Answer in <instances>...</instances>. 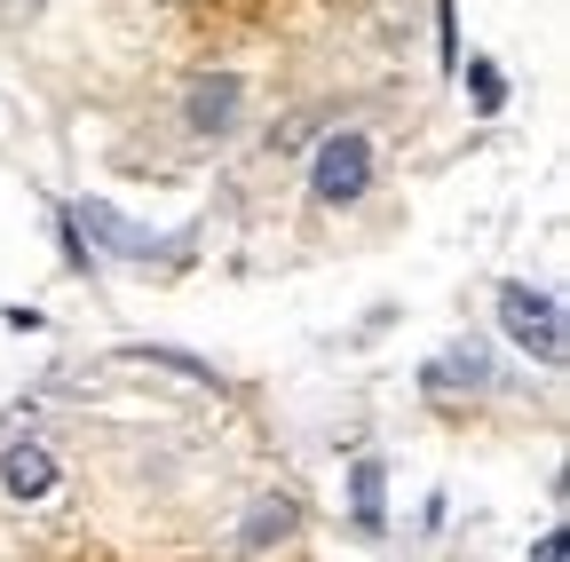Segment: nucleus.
<instances>
[{"label": "nucleus", "instance_id": "5", "mask_svg": "<svg viewBox=\"0 0 570 562\" xmlns=\"http://www.w3.org/2000/svg\"><path fill=\"white\" fill-rule=\"evenodd\" d=\"M0 483H9L17 500H40V491L56 483V460L40 444H9V452H0Z\"/></svg>", "mask_w": 570, "mask_h": 562}, {"label": "nucleus", "instance_id": "8", "mask_svg": "<svg viewBox=\"0 0 570 562\" xmlns=\"http://www.w3.org/2000/svg\"><path fill=\"white\" fill-rule=\"evenodd\" d=\"M294 531V500H262L254 515H246V546H269V539H285Z\"/></svg>", "mask_w": 570, "mask_h": 562}, {"label": "nucleus", "instance_id": "9", "mask_svg": "<svg viewBox=\"0 0 570 562\" xmlns=\"http://www.w3.org/2000/svg\"><path fill=\"white\" fill-rule=\"evenodd\" d=\"M468 88H475V111H499V103H508V80H499V63H468Z\"/></svg>", "mask_w": 570, "mask_h": 562}, {"label": "nucleus", "instance_id": "6", "mask_svg": "<svg viewBox=\"0 0 570 562\" xmlns=\"http://www.w3.org/2000/svg\"><path fill=\"white\" fill-rule=\"evenodd\" d=\"M381 491H389L381 460H356V475H348V515H356V531H381V523H389V515H381Z\"/></svg>", "mask_w": 570, "mask_h": 562}, {"label": "nucleus", "instance_id": "1", "mask_svg": "<svg viewBox=\"0 0 570 562\" xmlns=\"http://www.w3.org/2000/svg\"><path fill=\"white\" fill-rule=\"evenodd\" d=\"M365 190H373V144H365V135H325L317 167H309V198L317 206H348Z\"/></svg>", "mask_w": 570, "mask_h": 562}, {"label": "nucleus", "instance_id": "4", "mask_svg": "<svg viewBox=\"0 0 570 562\" xmlns=\"http://www.w3.org/2000/svg\"><path fill=\"white\" fill-rule=\"evenodd\" d=\"M71 223H80V230H88L96 246H111V254H167V246H159L151 230H135V223H119V215H111L104 198H88V206H80V215H71Z\"/></svg>", "mask_w": 570, "mask_h": 562}, {"label": "nucleus", "instance_id": "3", "mask_svg": "<svg viewBox=\"0 0 570 562\" xmlns=\"http://www.w3.org/2000/svg\"><path fill=\"white\" fill-rule=\"evenodd\" d=\"M183 111H190V127H198V135H223V127L238 119V80H230V72L190 80V103H183Z\"/></svg>", "mask_w": 570, "mask_h": 562}, {"label": "nucleus", "instance_id": "7", "mask_svg": "<svg viewBox=\"0 0 570 562\" xmlns=\"http://www.w3.org/2000/svg\"><path fill=\"white\" fill-rule=\"evenodd\" d=\"M483 373H491V365L475 357V348H444V357L428 365V388H460V381H468V388H483Z\"/></svg>", "mask_w": 570, "mask_h": 562}, {"label": "nucleus", "instance_id": "2", "mask_svg": "<svg viewBox=\"0 0 570 562\" xmlns=\"http://www.w3.org/2000/svg\"><path fill=\"white\" fill-rule=\"evenodd\" d=\"M499 325H508L515 348H531L539 365H562V309L531 286H499Z\"/></svg>", "mask_w": 570, "mask_h": 562}]
</instances>
